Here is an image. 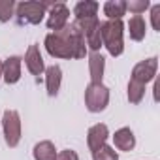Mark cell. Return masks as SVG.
Segmentation results:
<instances>
[{
    "label": "cell",
    "instance_id": "cell-1",
    "mask_svg": "<svg viewBox=\"0 0 160 160\" xmlns=\"http://www.w3.org/2000/svg\"><path fill=\"white\" fill-rule=\"evenodd\" d=\"M45 49L55 58H85L87 55L85 36L79 32V28L73 23L66 25L62 30L47 34Z\"/></svg>",
    "mask_w": 160,
    "mask_h": 160
},
{
    "label": "cell",
    "instance_id": "cell-2",
    "mask_svg": "<svg viewBox=\"0 0 160 160\" xmlns=\"http://www.w3.org/2000/svg\"><path fill=\"white\" fill-rule=\"evenodd\" d=\"M124 23L122 21H102L100 23V36H102V45L108 49L111 57H121L124 51Z\"/></svg>",
    "mask_w": 160,
    "mask_h": 160
},
{
    "label": "cell",
    "instance_id": "cell-3",
    "mask_svg": "<svg viewBox=\"0 0 160 160\" xmlns=\"http://www.w3.org/2000/svg\"><path fill=\"white\" fill-rule=\"evenodd\" d=\"M51 4L47 2H38V0H27V2H19L15 4V21L19 27H27V25H40L43 21V17L47 15Z\"/></svg>",
    "mask_w": 160,
    "mask_h": 160
},
{
    "label": "cell",
    "instance_id": "cell-4",
    "mask_svg": "<svg viewBox=\"0 0 160 160\" xmlns=\"http://www.w3.org/2000/svg\"><path fill=\"white\" fill-rule=\"evenodd\" d=\"M109 104V89L104 83H89L85 89V106L91 113H102Z\"/></svg>",
    "mask_w": 160,
    "mask_h": 160
},
{
    "label": "cell",
    "instance_id": "cell-5",
    "mask_svg": "<svg viewBox=\"0 0 160 160\" xmlns=\"http://www.w3.org/2000/svg\"><path fill=\"white\" fill-rule=\"evenodd\" d=\"M2 132L8 147H17L21 141V117L17 109H6L2 115Z\"/></svg>",
    "mask_w": 160,
    "mask_h": 160
},
{
    "label": "cell",
    "instance_id": "cell-6",
    "mask_svg": "<svg viewBox=\"0 0 160 160\" xmlns=\"http://www.w3.org/2000/svg\"><path fill=\"white\" fill-rule=\"evenodd\" d=\"M156 70H158V58L156 57H151L147 60H141L138 62L134 68H132V77L134 81L141 83V85H147L149 81L156 77Z\"/></svg>",
    "mask_w": 160,
    "mask_h": 160
},
{
    "label": "cell",
    "instance_id": "cell-7",
    "mask_svg": "<svg viewBox=\"0 0 160 160\" xmlns=\"http://www.w3.org/2000/svg\"><path fill=\"white\" fill-rule=\"evenodd\" d=\"M70 21V8L64 2H57L49 6V17H47V28L57 32L62 30Z\"/></svg>",
    "mask_w": 160,
    "mask_h": 160
},
{
    "label": "cell",
    "instance_id": "cell-8",
    "mask_svg": "<svg viewBox=\"0 0 160 160\" xmlns=\"http://www.w3.org/2000/svg\"><path fill=\"white\" fill-rule=\"evenodd\" d=\"M25 64H27V70L36 77V81H40V75H43L45 72V64H43V57L40 53L38 43L28 45L27 55H25Z\"/></svg>",
    "mask_w": 160,
    "mask_h": 160
},
{
    "label": "cell",
    "instance_id": "cell-9",
    "mask_svg": "<svg viewBox=\"0 0 160 160\" xmlns=\"http://www.w3.org/2000/svg\"><path fill=\"white\" fill-rule=\"evenodd\" d=\"M21 64H23V58L13 55V57H8L4 60V66H2V77L8 85H15L19 79H21Z\"/></svg>",
    "mask_w": 160,
    "mask_h": 160
},
{
    "label": "cell",
    "instance_id": "cell-10",
    "mask_svg": "<svg viewBox=\"0 0 160 160\" xmlns=\"http://www.w3.org/2000/svg\"><path fill=\"white\" fill-rule=\"evenodd\" d=\"M108 136H109L108 124L98 122V124L91 126V128H89V132H87V145H89L91 152H92V151H96V149H100L102 145H106Z\"/></svg>",
    "mask_w": 160,
    "mask_h": 160
},
{
    "label": "cell",
    "instance_id": "cell-11",
    "mask_svg": "<svg viewBox=\"0 0 160 160\" xmlns=\"http://www.w3.org/2000/svg\"><path fill=\"white\" fill-rule=\"evenodd\" d=\"M43 75H45V89H47V94H49L51 98L57 96L58 91H60V83H62V70H60V66H58V64H53V66L45 68Z\"/></svg>",
    "mask_w": 160,
    "mask_h": 160
},
{
    "label": "cell",
    "instance_id": "cell-12",
    "mask_svg": "<svg viewBox=\"0 0 160 160\" xmlns=\"http://www.w3.org/2000/svg\"><path fill=\"white\" fill-rule=\"evenodd\" d=\"M113 143H115L113 149L130 152V151L136 147V136H134V132H132L128 126H122V128H119V130L113 134Z\"/></svg>",
    "mask_w": 160,
    "mask_h": 160
},
{
    "label": "cell",
    "instance_id": "cell-13",
    "mask_svg": "<svg viewBox=\"0 0 160 160\" xmlns=\"http://www.w3.org/2000/svg\"><path fill=\"white\" fill-rule=\"evenodd\" d=\"M106 70V58L100 53L89 55V73H91V83H102Z\"/></svg>",
    "mask_w": 160,
    "mask_h": 160
},
{
    "label": "cell",
    "instance_id": "cell-14",
    "mask_svg": "<svg viewBox=\"0 0 160 160\" xmlns=\"http://www.w3.org/2000/svg\"><path fill=\"white\" fill-rule=\"evenodd\" d=\"M104 15L109 21H122V15H126V0H108L104 4Z\"/></svg>",
    "mask_w": 160,
    "mask_h": 160
},
{
    "label": "cell",
    "instance_id": "cell-15",
    "mask_svg": "<svg viewBox=\"0 0 160 160\" xmlns=\"http://www.w3.org/2000/svg\"><path fill=\"white\" fill-rule=\"evenodd\" d=\"M98 2L94 0H81L73 6V15L75 19H91V17H96L98 13Z\"/></svg>",
    "mask_w": 160,
    "mask_h": 160
},
{
    "label": "cell",
    "instance_id": "cell-16",
    "mask_svg": "<svg viewBox=\"0 0 160 160\" xmlns=\"http://www.w3.org/2000/svg\"><path fill=\"white\" fill-rule=\"evenodd\" d=\"M128 34H130V40L134 42H143L145 40V32H147V25H145V19L141 15H134L130 17L128 21Z\"/></svg>",
    "mask_w": 160,
    "mask_h": 160
},
{
    "label": "cell",
    "instance_id": "cell-17",
    "mask_svg": "<svg viewBox=\"0 0 160 160\" xmlns=\"http://www.w3.org/2000/svg\"><path fill=\"white\" fill-rule=\"evenodd\" d=\"M32 154H34V160H57V149H55L53 141H49V139L36 143L32 149Z\"/></svg>",
    "mask_w": 160,
    "mask_h": 160
},
{
    "label": "cell",
    "instance_id": "cell-18",
    "mask_svg": "<svg viewBox=\"0 0 160 160\" xmlns=\"http://www.w3.org/2000/svg\"><path fill=\"white\" fill-rule=\"evenodd\" d=\"M126 96H128V102H130V104H134V106L141 104V100H143V96H145V85H141V83L134 81V79H130V81H128Z\"/></svg>",
    "mask_w": 160,
    "mask_h": 160
},
{
    "label": "cell",
    "instance_id": "cell-19",
    "mask_svg": "<svg viewBox=\"0 0 160 160\" xmlns=\"http://www.w3.org/2000/svg\"><path fill=\"white\" fill-rule=\"evenodd\" d=\"M92 160H119V152L109 145H102L100 149L92 151Z\"/></svg>",
    "mask_w": 160,
    "mask_h": 160
},
{
    "label": "cell",
    "instance_id": "cell-20",
    "mask_svg": "<svg viewBox=\"0 0 160 160\" xmlns=\"http://www.w3.org/2000/svg\"><path fill=\"white\" fill-rule=\"evenodd\" d=\"M15 13V0H0V23H8Z\"/></svg>",
    "mask_w": 160,
    "mask_h": 160
},
{
    "label": "cell",
    "instance_id": "cell-21",
    "mask_svg": "<svg viewBox=\"0 0 160 160\" xmlns=\"http://www.w3.org/2000/svg\"><path fill=\"white\" fill-rule=\"evenodd\" d=\"M149 8H151L149 0H130V2H126V10H130L134 15H141Z\"/></svg>",
    "mask_w": 160,
    "mask_h": 160
},
{
    "label": "cell",
    "instance_id": "cell-22",
    "mask_svg": "<svg viewBox=\"0 0 160 160\" xmlns=\"http://www.w3.org/2000/svg\"><path fill=\"white\" fill-rule=\"evenodd\" d=\"M151 23H152V28L160 32V4L151 6Z\"/></svg>",
    "mask_w": 160,
    "mask_h": 160
},
{
    "label": "cell",
    "instance_id": "cell-23",
    "mask_svg": "<svg viewBox=\"0 0 160 160\" xmlns=\"http://www.w3.org/2000/svg\"><path fill=\"white\" fill-rule=\"evenodd\" d=\"M57 160H79L77 152L72 151V149H64L60 152H57Z\"/></svg>",
    "mask_w": 160,
    "mask_h": 160
},
{
    "label": "cell",
    "instance_id": "cell-24",
    "mask_svg": "<svg viewBox=\"0 0 160 160\" xmlns=\"http://www.w3.org/2000/svg\"><path fill=\"white\" fill-rule=\"evenodd\" d=\"M2 66H4V60H0V79H2Z\"/></svg>",
    "mask_w": 160,
    "mask_h": 160
}]
</instances>
